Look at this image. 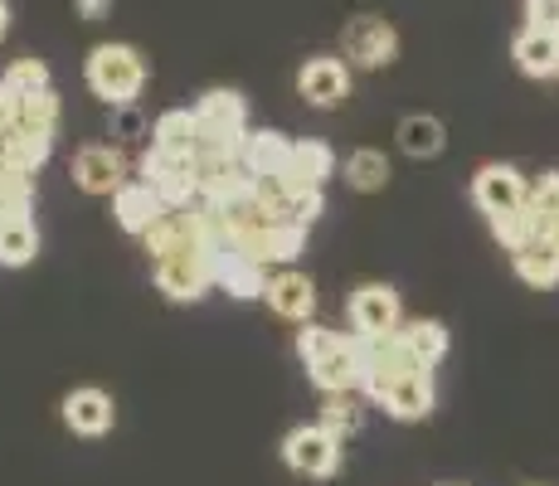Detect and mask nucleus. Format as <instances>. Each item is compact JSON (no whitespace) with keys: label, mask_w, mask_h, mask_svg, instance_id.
I'll use <instances>...</instances> for the list:
<instances>
[{"label":"nucleus","mask_w":559,"mask_h":486,"mask_svg":"<svg viewBox=\"0 0 559 486\" xmlns=\"http://www.w3.org/2000/svg\"><path fill=\"white\" fill-rule=\"evenodd\" d=\"M525 20H531V29L559 35V0H525Z\"/></svg>","instance_id":"obj_31"},{"label":"nucleus","mask_w":559,"mask_h":486,"mask_svg":"<svg viewBox=\"0 0 559 486\" xmlns=\"http://www.w3.org/2000/svg\"><path fill=\"white\" fill-rule=\"evenodd\" d=\"M346 180L356 190H384V180H390V161H384V151H350V161H346Z\"/></svg>","instance_id":"obj_25"},{"label":"nucleus","mask_w":559,"mask_h":486,"mask_svg":"<svg viewBox=\"0 0 559 486\" xmlns=\"http://www.w3.org/2000/svg\"><path fill=\"white\" fill-rule=\"evenodd\" d=\"M531 220H535V234L559 229V170L555 176H540V186L531 190Z\"/></svg>","instance_id":"obj_26"},{"label":"nucleus","mask_w":559,"mask_h":486,"mask_svg":"<svg viewBox=\"0 0 559 486\" xmlns=\"http://www.w3.org/2000/svg\"><path fill=\"white\" fill-rule=\"evenodd\" d=\"M311 370V384L321 389V394H336V389H356L365 380V341H346L341 336L336 345H331L321 360L307 365Z\"/></svg>","instance_id":"obj_7"},{"label":"nucleus","mask_w":559,"mask_h":486,"mask_svg":"<svg viewBox=\"0 0 559 486\" xmlns=\"http://www.w3.org/2000/svg\"><path fill=\"white\" fill-rule=\"evenodd\" d=\"M5 29H10V10H5V0H0V39H5Z\"/></svg>","instance_id":"obj_33"},{"label":"nucleus","mask_w":559,"mask_h":486,"mask_svg":"<svg viewBox=\"0 0 559 486\" xmlns=\"http://www.w3.org/2000/svg\"><path fill=\"white\" fill-rule=\"evenodd\" d=\"M443 122L438 117H424V112H414V117H404L400 122V146H404V156H414V161H424V156H438L443 151Z\"/></svg>","instance_id":"obj_23"},{"label":"nucleus","mask_w":559,"mask_h":486,"mask_svg":"<svg viewBox=\"0 0 559 486\" xmlns=\"http://www.w3.org/2000/svg\"><path fill=\"white\" fill-rule=\"evenodd\" d=\"M511 59L521 63V73H531V79H559V35L525 25L511 45Z\"/></svg>","instance_id":"obj_15"},{"label":"nucleus","mask_w":559,"mask_h":486,"mask_svg":"<svg viewBox=\"0 0 559 486\" xmlns=\"http://www.w3.org/2000/svg\"><path fill=\"white\" fill-rule=\"evenodd\" d=\"M511 258H515V273L531 287H559V239H550V234L525 239L521 248H511Z\"/></svg>","instance_id":"obj_16"},{"label":"nucleus","mask_w":559,"mask_h":486,"mask_svg":"<svg viewBox=\"0 0 559 486\" xmlns=\"http://www.w3.org/2000/svg\"><path fill=\"white\" fill-rule=\"evenodd\" d=\"M321 424H326L336 438H346L350 428L360 424V404H356V394H350V389H336V394H326V404H321Z\"/></svg>","instance_id":"obj_27"},{"label":"nucleus","mask_w":559,"mask_h":486,"mask_svg":"<svg viewBox=\"0 0 559 486\" xmlns=\"http://www.w3.org/2000/svg\"><path fill=\"white\" fill-rule=\"evenodd\" d=\"M73 180L88 194H117L127 186V166L112 146H83L79 156H73Z\"/></svg>","instance_id":"obj_10"},{"label":"nucleus","mask_w":559,"mask_h":486,"mask_svg":"<svg viewBox=\"0 0 559 486\" xmlns=\"http://www.w3.org/2000/svg\"><path fill=\"white\" fill-rule=\"evenodd\" d=\"M297 93H302L311 107H336V103H346V93H350L346 63H341V59H307L302 73H297Z\"/></svg>","instance_id":"obj_11"},{"label":"nucleus","mask_w":559,"mask_h":486,"mask_svg":"<svg viewBox=\"0 0 559 486\" xmlns=\"http://www.w3.org/2000/svg\"><path fill=\"white\" fill-rule=\"evenodd\" d=\"M346 54L365 69H384V63L400 54V35H394L390 20L380 15H356L346 25Z\"/></svg>","instance_id":"obj_8"},{"label":"nucleus","mask_w":559,"mask_h":486,"mask_svg":"<svg viewBox=\"0 0 559 486\" xmlns=\"http://www.w3.org/2000/svg\"><path fill=\"white\" fill-rule=\"evenodd\" d=\"M336 341L341 336H336V331H326V327H302V331H297V355L311 365V360H321V355H326Z\"/></svg>","instance_id":"obj_29"},{"label":"nucleus","mask_w":559,"mask_h":486,"mask_svg":"<svg viewBox=\"0 0 559 486\" xmlns=\"http://www.w3.org/2000/svg\"><path fill=\"white\" fill-rule=\"evenodd\" d=\"M400 341H404V351L424 365H438L448 355V327L443 321H408V327H400Z\"/></svg>","instance_id":"obj_24"},{"label":"nucleus","mask_w":559,"mask_h":486,"mask_svg":"<svg viewBox=\"0 0 559 486\" xmlns=\"http://www.w3.org/2000/svg\"><path fill=\"white\" fill-rule=\"evenodd\" d=\"M293 151L297 142H287L283 132H243V166H249V176H283L287 166H293Z\"/></svg>","instance_id":"obj_14"},{"label":"nucleus","mask_w":559,"mask_h":486,"mask_svg":"<svg viewBox=\"0 0 559 486\" xmlns=\"http://www.w3.org/2000/svg\"><path fill=\"white\" fill-rule=\"evenodd\" d=\"M152 146L166 151V156H195L200 146V117L176 107V112H160L156 117V132H152Z\"/></svg>","instance_id":"obj_19"},{"label":"nucleus","mask_w":559,"mask_h":486,"mask_svg":"<svg viewBox=\"0 0 559 486\" xmlns=\"http://www.w3.org/2000/svg\"><path fill=\"white\" fill-rule=\"evenodd\" d=\"M146 83V59L132 45H98L88 54V88L112 107H132Z\"/></svg>","instance_id":"obj_1"},{"label":"nucleus","mask_w":559,"mask_h":486,"mask_svg":"<svg viewBox=\"0 0 559 486\" xmlns=\"http://www.w3.org/2000/svg\"><path fill=\"white\" fill-rule=\"evenodd\" d=\"M550 239H559V229H555V234H550Z\"/></svg>","instance_id":"obj_34"},{"label":"nucleus","mask_w":559,"mask_h":486,"mask_svg":"<svg viewBox=\"0 0 559 486\" xmlns=\"http://www.w3.org/2000/svg\"><path fill=\"white\" fill-rule=\"evenodd\" d=\"M326 210V200H321V186H307V190H293V200H287V214H293L297 224H311L317 214Z\"/></svg>","instance_id":"obj_30"},{"label":"nucleus","mask_w":559,"mask_h":486,"mask_svg":"<svg viewBox=\"0 0 559 486\" xmlns=\"http://www.w3.org/2000/svg\"><path fill=\"white\" fill-rule=\"evenodd\" d=\"M10 127H20V132H35V137H53V127H59V93L39 88V93L20 97L15 122H10Z\"/></svg>","instance_id":"obj_22"},{"label":"nucleus","mask_w":559,"mask_h":486,"mask_svg":"<svg viewBox=\"0 0 559 486\" xmlns=\"http://www.w3.org/2000/svg\"><path fill=\"white\" fill-rule=\"evenodd\" d=\"M63 424L83 438H103L107 428H112V399H107L103 389H73V394L63 399Z\"/></svg>","instance_id":"obj_13"},{"label":"nucleus","mask_w":559,"mask_h":486,"mask_svg":"<svg viewBox=\"0 0 559 486\" xmlns=\"http://www.w3.org/2000/svg\"><path fill=\"white\" fill-rule=\"evenodd\" d=\"M112 214L127 234H146L160 214H166V200H160L146 180H127V186L112 194Z\"/></svg>","instance_id":"obj_12"},{"label":"nucleus","mask_w":559,"mask_h":486,"mask_svg":"<svg viewBox=\"0 0 559 486\" xmlns=\"http://www.w3.org/2000/svg\"><path fill=\"white\" fill-rule=\"evenodd\" d=\"M267 263H258L253 253H243V248L234 244H214V283L224 292H234V297H263L267 292Z\"/></svg>","instance_id":"obj_9"},{"label":"nucleus","mask_w":559,"mask_h":486,"mask_svg":"<svg viewBox=\"0 0 559 486\" xmlns=\"http://www.w3.org/2000/svg\"><path fill=\"white\" fill-rule=\"evenodd\" d=\"M73 5H79L83 20H103L107 10H112V0H73Z\"/></svg>","instance_id":"obj_32"},{"label":"nucleus","mask_w":559,"mask_h":486,"mask_svg":"<svg viewBox=\"0 0 559 486\" xmlns=\"http://www.w3.org/2000/svg\"><path fill=\"white\" fill-rule=\"evenodd\" d=\"M142 176H146V186L166 200V210H190V200L200 194L195 156H166V151L152 146L142 161Z\"/></svg>","instance_id":"obj_4"},{"label":"nucleus","mask_w":559,"mask_h":486,"mask_svg":"<svg viewBox=\"0 0 559 486\" xmlns=\"http://www.w3.org/2000/svg\"><path fill=\"white\" fill-rule=\"evenodd\" d=\"M5 88H10V93H20V97L49 88V69H45L39 59H15V63L5 69Z\"/></svg>","instance_id":"obj_28"},{"label":"nucleus","mask_w":559,"mask_h":486,"mask_svg":"<svg viewBox=\"0 0 559 486\" xmlns=\"http://www.w3.org/2000/svg\"><path fill=\"white\" fill-rule=\"evenodd\" d=\"M472 200L487 220H501V214H521L531 204V190H525L515 166H481L477 180H472Z\"/></svg>","instance_id":"obj_6"},{"label":"nucleus","mask_w":559,"mask_h":486,"mask_svg":"<svg viewBox=\"0 0 559 486\" xmlns=\"http://www.w3.org/2000/svg\"><path fill=\"white\" fill-rule=\"evenodd\" d=\"M331 170H336V151H331L326 142H297L293 166L283 170V180L293 190H307V186H326Z\"/></svg>","instance_id":"obj_20"},{"label":"nucleus","mask_w":559,"mask_h":486,"mask_svg":"<svg viewBox=\"0 0 559 486\" xmlns=\"http://www.w3.org/2000/svg\"><path fill=\"white\" fill-rule=\"evenodd\" d=\"M35 253H39L35 220H29L25 210H20V214H10V220L0 224V263H5V268H25Z\"/></svg>","instance_id":"obj_21"},{"label":"nucleus","mask_w":559,"mask_h":486,"mask_svg":"<svg viewBox=\"0 0 559 486\" xmlns=\"http://www.w3.org/2000/svg\"><path fill=\"white\" fill-rule=\"evenodd\" d=\"M49 146H53V137L20 132V127H0V166H10V170L35 176V166L49 161Z\"/></svg>","instance_id":"obj_18"},{"label":"nucleus","mask_w":559,"mask_h":486,"mask_svg":"<svg viewBox=\"0 0 559 486\" xmlns=\"http://www.w3.org/2000/svg\"><path fill=\"white\" fill-rule=\"evenodd\" d=\"M283 462L302 477H331L341 467V438L331 434L326 424H311V428H293L283 438Z\"/></svg>","instance_id":"obj_3"},{"label":"nucleus","mask_w":559,"mask_h":486,"mask_svg":"<svg viewBox=\"0 0 559 486\" xmlns=\"http://www.w3.org/2000/svg\"><path fill=\"white\" fill-rule=\"evenodd\" d=\"M350 327H356L360 341H384L404 327L400 311V292L384 283H365L356 297H350Z\"/></svg>","instance_id":"obj_5"},{"label":"nucleus","mask_w":559,"mask_h":486,"mask_svg":"<svg viewBox=\"0 0 559 486\" xmlns=\"http://www.w3.org/2000/svg\"><path fill=\"white\" fill-rule=\"evenodd\" d=\"M214 244H190L176 248V253H160L156 258V287L166 292L170 301H200L214 283Z\"/></svg>","instance_id":"obj_2"},{"label":"nucleus","mask_w":559,"mask_h":486,"mask_svg":"<svg viewBox=\"0 0 559 486\" xmlns=\"http://www.w3.org/2000/svg\"><path fill=\"white\" fill-rule=\"evenodd\" d=\"M263 297H267V307H273L277 317H287V321H307L311 307H317V287H311V277H302V273L267 277Z\"/></svg>","instance_id":"obj_17"}]
</instances>
